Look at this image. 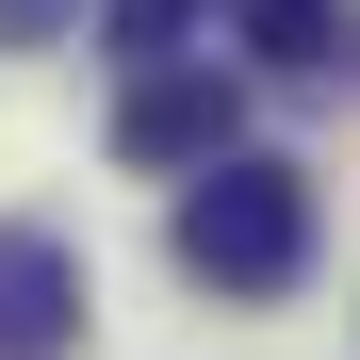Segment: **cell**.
Returning a JSON list of instances; mask_svg holds the SVG:
<instances>
[{"label":"cell","mask_w":360,"mask_h":360,"mask_svg":"<svg viewBox=\"0 0 360 360\" xmlns=\"http://www.w3.org/2000/svg\"><path fill=\"white\" fill-rule=\"evenodd\" d=\"M180 262H197L213 295H295V262H311V180L295 164H197V197H180Z\"/></svg>","instance_id":"cell-1"},{"label":"cell","mask_w":360,"mask_h":360,"mask_svg":"<svg viewBox=\"0 0 360 360\" xmlns=\"http://www.w3.org/2000/svg\"><path fill=\"white\" fill-rule=\"evenodd\" d=\"M229 131H246V98L213 66H131V98H115V148L131 164H229Z\"/></svg>","instance_id":"cell-2"},{"label":"cell","mask_w":360,"mask_h":360,"mask_svg":"<svg viewBox=\"0 0 360 360\" xmlns=\"http://www.w3.org/2000/svg\"><path fill=\"white\" fill-rule=\"evenodd\" d=\"M66 328H82V262L49 229H0V360H66Z\"/></svg>","instance_id":"cell-3"},{"label":"cell","mask_w":360,"mask_h":360,"mask_svg":"<svg viewBox=\"0 0 360 360\" xmlns=\"http://www.w3.org/2000/svg\"><path fill=\"white\" fill-rule=\"evenodd\" d=\"M213 17L246 33L262 66H360V17H344V0H213Z\"/></svg>","instance_id":"cell-4"},{"label":"cell","mask_w":360,"mask_h":360,"mask_svg":"<svg viewBox=\"0 0 360 360\" xmlns=\"http://www.w3.org/2000/svg\"><path fill=\"white\" fill-rule=\"evenodd\" d=\"M213 0H98V33L131 49V66H180V33H197Z\"/></svg>","instance_id":"cell-5"},{"label":"cell","mask_w":360,"mask_h":360,"mask_svg":"<svg viewBox=\"0 0 360 360\" xmlns=\"http://www.w3.org/2000/svg\"><path fill=\"white\" fill-rule=\"evenodd\" d=\"M49 17H66V0H0V33H49Z\"/></svg>","instance_id":"cell-6"}]
</instances>
